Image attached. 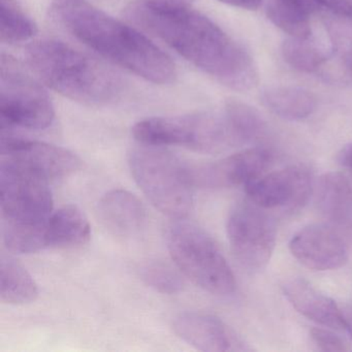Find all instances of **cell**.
<instances>
[{
  "label": "cell",
  "instance_id": "cell-1",
  "mask_svg": "<svg viewBox=\"0 0 352 352\" xmlns=\"http://www.w3.org/2000/svg\"><path fill=\"white\" fill-rule=\"evenodd\" d=\"M124 15L230 89L248 91L258 83L250 54L189 0H133Z\"/></svg>",
  "mask_w": 352,
  "mask_h": 352
},
{
  "label": "cell",
  "instance_id": "cell-2",
  "mask_svg": "<svg viewBox=\"0 0 352 352\" xmlns=\"http://www.w3.org/2000/svg\"><path fill=\"white\" fill-rule=\"evenodd\" d=\"M50 15L82 44L114 65L158 85L172 83L170 57L147 36L86 0H55Z\"/></svg>",
  "mask_w": 352,
  "mask_h": 352
},
{
  "label": "cell",
  "instance_id": "cell-3",
  "mask_svg": "<svg viewBox=\"0 0 352 352\" xmlns=\"http://www.w3.org/2000/svg\"><path fill=\"white\" fill-rule=\"evenodd\" d=\"M26 61L43 83L85 106L113 104L124 92V83L113 69L60 41L32 43Z\"/></svg>",
  "mask_w": 352,
  "mask_h": 352
},
{
  "label": "cell",
  "instance_id": "cell-4",
  "mask_svg": "<svg viewBox=\"0 0 352 352\" xmlns=\"http://www.w3.org/2000/svg\"><path fill=\"white\" fill-rule=\"evenodd\" d=\"M135 182L152 205L164 215L182 220L193 206L192 168L162 146L140 144L129 153Z\"/></svg>",
  "mask_w": 352,
  "mask_h": 352
},
{
  "label": "cell",
  "instance_id": "cell-5",
  "mask_svg": "<svg viewBox=\"0 0 352 352\" xmlns=\"http://www.w3.org/2000/svg\"><path fill=\"white\" fill-rule=\"evenodd\" d=\"M133 135L140 144L181 146L201 153L239 147L224 107L219 111L144 119L135 123Z\"/></svg>",
  "mask_w": 352,
  "mask_h": 352
},
{
  "label": "cell",
  "instance_id": "cell-6",
  "mask_svg": "<svg viewBox=\"0 0 352 352\" xmlns=\"http://www.w3.org/2000/svg\"><path fill=\"white\" fill-rule=\"evenodd\" d=\"M168 248L178 269L193 283L216 296H230L236 280L213 239L201 228L178 221L168 232Z\"/></svg>",
  "mask_w": 352,
  "mask_h": 352
},
{
  "label": "cell",
  "instance_id": "cell-7",
  "mask_svg": "<svg viewBox=\"0 0 352 352\" xmlns=\"http://www.w3.org/2000/svg\"><path fill=\"white\" fill-rule=\"evenodd\" d=\"M54 106L42 85L17 60L1 54L0 119L1 129L12 127L43 131L52 125Z\"/></svg>",
  "mask_w": 352,
  "mask_h": 352
},
{
  "label": "cell",
  "instance_id": "cell-8",
  "mask_svg": "<svg viewBox=\"0 0 352 352\" xmlns=\"http://www.w3.org/2000/svg\"><path fill=\"white\" fill-rule=\"evenodd\" d=\"M228 242L236 261L250 272L267 267L275 250V222L263 208L249 201L236 203L228 219Z\"/></svg>",
  "mask_w": 352,
  "mask_h": 352
},
{
  "label": "cell",
  "instance_id": "cell-9",
  "mask_svg": "<svg viewBox=\"0 0 352 352\" xmlns=\"http://www.w3.org/2000/svg\"><path fill=\"white\" fill-rule=\"evenodd\" d=\"M48 183L7 160H1L0 205L3 222L28 224L48 219L53 210Z\"/></svg>",
  "mask_w": 352,
  "mask_h": 352
},
{
  "label": "cell",
  "instance_id": "cell-10",
  "mask_svg": "<svg viewBox=\"0 0 352 352\" xmlns=\"http://www.w3.org/2000/svg\"><path fill=\"white\" fill-rule=\"evenodd\" d=\"M0 151L3 160L32 173L47 182L65 178L81 168L77 155L59 146L16 137L1 131Z\"/></svg>",
  "mask_w": 352,
  "mask_h": 352
},
{
  "label": "cell",
  "instance_id": "cell-11",
  "mask_svg": "<svg viewBox=\"0 0 352 352\" xmlns=\"http://www.w3.org/2000/svg\"><path fill=\"white\" fill-rule=\"evenodd\" d=\"M249 199L263 210H300L312 192V176L304 166H290L245 185Z\"/></svg>",
  "mask_w": 352,
  "mask_h": 352
},
{
  "label": "cell",
  "instance_id": "cell-12",
  "mask_svg": "<svg viewBox=\"0 0 352 352\" xmlns=\"http://www.w3.org/2000/svg\"><path fill=\"white\" fill-rule=\"evenodd\" d=\"M272 153L252 148L212 164L192 168L195 186L230 188L248 184L261 176L271 164Z\"/></svg>",
  "mask_w": 352,
  "mask_h": 352
},
{
  "label": "cell",
  "instance_id": "cell-13",
  "mask_svg": "<svg viewBox=\"0 0 352 352\" xmlns=\"http://www.w3.org/2000/svg\"><path fill=\"white\" fill-rule=\"evenodd\" d=\"M292 254L315 271H333L348 263L349 250L338 232L322 224H312L296 232L289 242Z\"/></svg>",
  "mask_w": 352,
  "mask_h": 352
},
{
  "label": "cell",
  "instance_id": "cell-14",
  "mask_svg": "<svg viewBox=\"0 0 352 352\" xmlns=\"http://www.w3.org/2000/svg\"><path fill=\"white\" fill-rule=\"evenodd\" d=\"M173 327L183 341L201 351L249 350L228 325L213 315L199 312L181 313L175 318Z\"/></svg>",
  "mask_w": 352,
  "mask_h": 352
},
{
  "label": "cell",
  "instance_id": "cell-15",
  "mask_svg": "<svg viewBox=\"0 0 352 352\" xmlns=\"http://www.w3.org/2000/svg\"><path fill=\"white\" fill-rule=\"evenodd\" d=\"M282 288L288 302L309 320L331 329H345L344 314L335 302L306 280H288Z\"/></svg>",
  "mask_w": 352,
  "mask_h": 352
},
{
  "label": "cell",
  "instance_id": "cell-16",
  "mask_svg": "<svg viewBox=\"0 0 352 352\" xmlns=\"http://www.w3.org/2000/svg\"><path fill=\"white\" fill-rule=\"evenodd\" d=\"M102 223L119 236L138 234L146 221V210L137 197L123 189L109 191L98 207Z\"/></svg>",
  "mask_w": 352,
  "mask_h": 352
},
{
  "label": "cell",
  "instance_id": "cell-17",
  "mask_svg": "<svg viewBox=\"0 0 352 352\" xmlns=\"http://www.w3.org/2000/svg\"><path fill=\"white\" fill-rule=\"evenodd\" d=\"M315 203L323 217L337 224L347 223L352 218V186L344 175H322L315 190Z\"/></svg>",
  "mask_w": 352,
  "mask_h": 352
},
{
  "label": "cell",
  "instance_id": "cell-18",
  "mask_svg": "<svg viewBox=\"0 0 352 352\" xmlns=\"http://www.w3.org/2000/svg\"><path fill=\"white\" fill-rule=\"evenodd\" d=\"M48 248H73L89 241L91 228L83 213L74 206H65L47 220Z\"/></svg>",
  "mask_w": 352,
  "mask_h": 352
},
{
  "label": "cell",
  "instance_id": "cell-19",
  "mask_svg": "<svg viewBox=\"0 0 352 352\" xmlns=\"http://www.w3.org/2000/svg\"><path fill=\"white\" fill-rule=\"evenodd\" d=\"M320 9L317 0H270L267 15L290 38H308L312 36L311 16Z\"/></svg>",
  "mask_w": 352,
  "mask_h": 352
},
{
  "label": "cell",
  "instance_id": "cell-20",
  "mask_svg": "<svg viewBox=\"0 0 352 352\" xmlns=\"http://www.w3.org/2000/svg\"><path fill=\"white\" fill-rule=\"evenodd\" d=\"M261 102L272 113L289 121L308 118L317 107L316 98L312 92L292 86L265 90L261 94Z\"/></svg>",
  "mask_w": 352,
  "mask_h": 352
},
{
  "label": "cell",
  "instance_id": "cell-21",
  "mask_svg": "<svg viewBox=\"0 0 352 352\" xmlns=\"http://www.w3.org/2000/svg\"><path fill=\"white\" fill-rule=\"evenodd\" d=\"M38 288L30 273L11 257L0 261V298L6 304L24 305L34 302Z\"/></svg>",
  "mask_w": 352,
  "mask_h": 352
},
{
  "label": "cell",
  "instance_id": "cell-22",
  "mask_svg": "<svg viewBox=\"0 0 352 352\" xmlns=\"http://www.w3.org/2000/svg\"><path fill=\"white\" fill-rule=\"evenodd\" d=\"M0 36L8 45L26 42L36 36L38 28L18 0H0Z\"/></svg>",
  "mask_w": 352,
  "mask_h": 352
},
{
  "label": "cell",
  "instance_id": "cell-23",
  "mask_svg": "<svg viewBox=\"0 0 352 352\" xmlns=\"http://www.w3.org/2000/svg\"><path fill=\"white\" fill-rule=\"evenodd\" d=\"M224 109L239 146L254 143L265 135V120L252 107L240 100H230L224 104Z\"/></svg>",
  "mask_w": 352,
  "mask_h": 352
},
{
  "label": "cell",
  "instance_id": "cell-24",
  "mask_svg": "<svg viewBox=\"0 0 352 352\" xmlns=\"http://www.w3.org/2000/svg\"><path fill=\"white\" fill-rule=\"evenodd\" d=\"M282 56L292 69L312 73L321 67L329 52L308 38H290L282 45Z\"/></svg>",
  "mask_w": 352,
  "mask_h": 352
},
{
  "label": "cell",
  "instance_id": "cell-25",
  "mask_svg": "<svg viewBox=\"0 0 352 352\" xmlns=\"http://www.w3.org/2000/svg\"><path fill=\"white\" fill-rule=\"evenodd\" d=\"M323 19L331 50L352 69V17L327 11Z\"/></svg>",
  "mask_w": 352,
  "mask_h": 352
},
{
  "label": "cell",
  "instance_id": "cell-26",
  "mask_svg": "<svg viewBox=\"0 0 352 352\" xmlns=\"http://www.w3.org/2000/svg\"><path fill=\"white\" fill-rule=\"evenodd\" d=\"M141 277L150 287L164 294H176L183 289L179 274L162 263H150L142 267Z\"/></svg>",
  "mask_w": 352,
  "mask_h": 352
},
{
  "label": "cell",
  "instance_id": "cell-27",
  "mask_svg": "<svg viewBox=\"0 0 352 352\" xmlns=\"http://www.w3.org/2000/svg\"><path fill=\"white\" fill-rule=\"evenodd\" d=\"M311 338L317 347L322 351L344 352L348 350L343 340L327 329H313L311 331Z\"/></svg>",
  "mask_w": 352,
  "mask_h": 352
},
{
  "label": "cell",
  "instance_id": "cell-28",
  "mask_svg": "<svg viewBox=\"0 0 352 352\" xmlns=\"http://www.w3.org/2000/svg\"><path fill=\"white\" fill-rule=\"evenodd\" d=\"M321 8L331 13L352 17V0H317Z\"/></svg>",
  "mask_w": 352,
  "mask_h": 352
},
{
  "label": "cell",
  "instance_id": "cell-29",
  "mask_svg": "<svg viewBox=\"0 0 352 352\" xmlns=\"http://www.w3.org/2000/svg\"><path fill=\"white\" fill-rule=\"evenodd\" d=\"M221 3L247 11H256L261 7L263 0H219Z\"/></svg>",
  "mask_w": 352,
  "mask_h": 352
},
{
  "label": "cell",
  "instance_id": "cell-30",
  "mask_svg": "<svg viewBox=\"0 0 352 352\" xmlns=\"http://www.w3.org/2000/svg\"><path fill=\"white\" fill-rule=\"evenodd\" d=\"M337 160L342 166L352 170V142L342 148L341 151L338 154Z\"/></svg>",
  "mask_w": 352,
  "mask_h": 352
},
{
  "label": "cell",
  "instance_id": "cell-31",
  "mask_svg": "<svg viewBox=\"0 0 352 352\" xmlns=\"http://www.w3.org/2000/svg\"><path fill=\"white\" fill-rule=\"evenodd\" d=\"M344 319H345V329L349 331L352 338V309H350L346 312V314H344Z\"/></svg>",
  "mask_w": 352,
  "mask_h": 352
}]
</instances>
